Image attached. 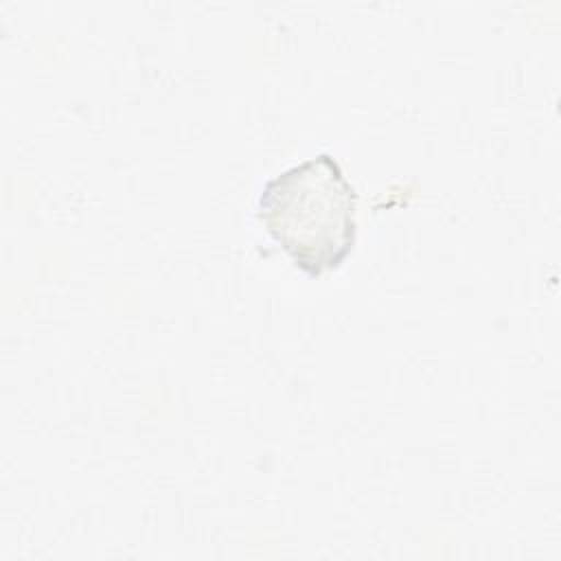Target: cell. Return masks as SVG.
Instances as JSON below:
<instances>
[{
	"instance_id": "obj_1",
	"label": "cell",
	"mask_w": 561,
	"mask_h": 561,
	"mask_svg": "<svg viewBox=\"0 0 561 561\" xmlns=\"http://www.w3.org/2000/svg\"><path fill=\"white\" fill-rule=\"evenodd\" d=\"M256 217L291 265L309 278L340 270L357 241V191L322 151L270 178Z\"/></svg>"
}]
</instances>
